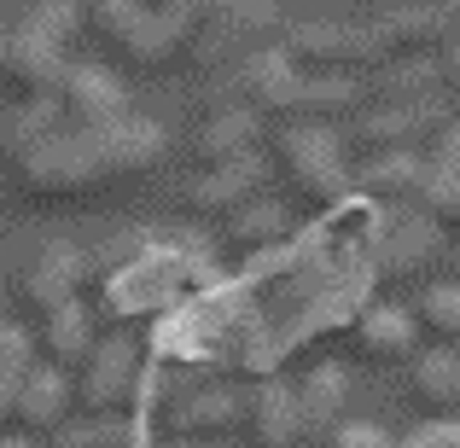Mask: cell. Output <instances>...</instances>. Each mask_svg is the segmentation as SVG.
<instances>
[{
	"label": "cell",
	"mask_w": 460,
	"mask_h": 448,
	"mask_svg": "<svg viewBox=\"0 0 460 448\" xmlns=\"http://www.w3.org/2000/svg\"><path fill=\"white\" fill-rule=\"evenodd\" d=\"M262 163L280 169V180L309 204V210H338L356 192V169H349L344 135L326 123H274L262 135Z\"/></svg>",
	"instance_id": "obj_1"
},
{
	"label": "cell",
	"mask_w": 460,
	"mask_h": 448,
	"mask_svg": "<svg viewBox=\"0 0 460 448\" xmlns=\"http://www.w3.org/2000/svg\"><path fill=\"white\" fill-rule=\"evenodd\" d=\"M82 23L117 70L157 76V70L181 65V23L169 12H152L140 0H82Z\"/></svg>",
	"instance_id": "obj_2"
},
{
	"label": "cell",
	"mask_w": 460,
	"mask_h": 448,
	"mask_svg": "<svg viewBox=\"0 0 460 448\" xmlns=\"http://www.w3.org/2000/svg\"><path fill=\"white\" fill-rule=\"evenodd\" d=\"M18 175V187L30 198H47V204H70V198H88L111 180V163H105V146H100V128H70L58 123L41 146H30L18 163L6 169Z\"/></svg>",
	"instance_id": "obj_3"
},
{
	"label": "cell",
	"mask_w": 460,
	"mask_h": 448,
	"mask_svg": "<svg viewBox=\"0 0 460 448\" xmlns=\"http://www.w3.org/2000/svg\"><path fill=\"white\" fill-rule=\"evenodd\" d=\"M280 58L297 76H356V82L385 65L367 23H292L280 35Z\"/></svg>",
	"instance_id": "obj_4"
},
{
	"label": "cell",
	"mask_w": 460,
	"mask_h": 448,
	"mask_svg": "<svg viewBox=\"0 0 460 448\" xmlns=\"http://www.w3.org/2000/svg\"><path fill=\"white\" fill-rule=\"evenodd\" d=\"M88 419H128L140 396V349L135 338H93L88 361H82V384H76Z\"/></svg>",
	"instance_id": "obj_5"
},
{
	"label": "cell",
	"mask_w": 460,
	"mask_h": 448,
	"mask_svg": "<svg viewBox=\"0 0 460 448\" xmlns=\"http://www.w3.org/2000/svg\"><path fill=\"white\" fill-rule=\"evenodd\" d=\"M70 53L47 35H35L30 23H12L6 30V47H0V93L12 105H35V100H53L58 76H65Z\"/></svg>",
	"instance_id": "obj_6"
},
{
	"label": "cell",
	"mask_w": 460,
	"mask_h": 448,
	"mask_svg": "<svg viewBox=\"0 0 460 448\" xmlns=\"http://www.w3.org/2000/svg\"><path fill=\"white\" fill-rule=\"evenodd\" d=\"M449 105H443V93L438 100H414V105H367V111L356 117V146L367 152V157H379V152H426V140L438 135L443 123H449Z\"/></svg>",
	"instance_id": "obj_7"
},
{
	"label": "cell",
	"mask_w": 460,
	"mask_h": 448,
	"mask_svg": "<svg viewBox=\"0 0 460 448\" xmlns=\"http://www.w3.org/2000/svg\"><path fill=\"white\" fill-rule=\"evenodd\" d=\"M443 250H449V233H443L438 222H431L426 210H391L379 227V245H373V268L385 274V280H414V274L438 268Z\"/></svg>",
	"instance_id": "obj_8"
},
{
	"label": "cell",
	"mask_w": 460,
	"mask_h": 448,
	"mask_svg": "<svg viewBox=\"0 0 460 448\" xmlns=\"http://www.w3.org/2000/svg\"><path fill=\"white\" fill-rule=\"evenodd\" d=\"M53 105L70 128H105V123L135 111V105H128V88L117 82V70L88 65V58H70L65 65V76H58V88H53Z\"/></svg>",
	"instance_id": "obj_9"
},
{
	"label": "cell",
	"mask_w": 460,
	"mask_h": 448,
	"mask_svg": "<svg viewBox=\"0 0 460 448\" xmlns=\"http://www.w3.org/2000/svg\"><path fill=\"white\" fill-rule=\"evenodd\" d=\"M449 30L455 23L443 18L438 0H396L391 12H379V18L367 23L379 58H438V47L449 41Z\"/></svg>",
	"instance_id": "obj_10"
},
{
	"label": "cell",
	"mask_w": 460,
	"mask_h": 448,
	"mask_svg": "<svg viewBox=\"0 0 460 448\" xmlns=\"http://www.w3.org/2000/svg\"><path fill=\"white\" fill-rule=\"evenodd\" d=\"M239 414H245V391L199 384L169 402V431H175V443H227L239 431Z\"/></svg>",
	"instance_id": "obj_11"
},
{
	"label": "cell",
	"mask_w": 460,
	"mask_h": 448,
	"mask_svg": "<svg viewBox=\"0 0 460 448\" xmlns=\"http://www.w3.org/2000/svg\"><path fill=\"white\" fill-rule=\"evenodd\" d=\"M82 285H88V250L47 245L41 257L30 262V274H23V303L47 321V314H58L65 303H82Z\"/></svg>",
	"instance_id": "obj_12"
},
{
	"label": "cell",
	"mask_w": 460,
	"mask_h": 448,
	"mask_svg": "<svg viewBox=\"0 0 460 448\" xmlns=\"http://www.w3.org/2000/svg\"><path fill=\"white\" fill-rule=\"evenodd\" d=\"M239 426H245L251 448H297V443H304V419H297L292 384L257 379L245 391V414H239Z\"/></svg>",
	"instance_id": "obj_13"
},
{
	"label": "cell",
	"mask_w": 460,
	"mask_h": 448,
	"mask_svg": "<svg viewBox=\"0 0 460 448\" xmlns=\"http://www.w3.org/2000/svg\"><path fill=\"white\" fill-rule=\"evenodd\" d=\"M262 180H269V163H262V152L257 157H239V163H222V169H204V175H192V187H187V210L192 215H234L239 204H251V198H262Z\"/></svg>",
	"instance_id": "obj_14"
},
{
	"label": "cell",
	"mask_w": 460,
	"mask_h": 448,
	"mask_svg": "<svg viewBox=\"0 0 460 448\" xmlns=\"http://www.w3.org/2000/svg\"><path fill=\"white\" fill-rule=\"evenodd\" d=\"M262 117L245 111V105H222V111H210L199 128H192V157H199L204 169H222V163H239V157H257L262 152Z\"/></svg>",
	"instance_id": "obj_15"
},
{
	"label": "cell",
	"mask_w": 460,
	"mask_h": 448,
	"mask_svg": "<svg viewBox=\"0 0 460 448\" xmlns=\"http://www.w3.org/2000/svg\"><path fill=\"white\" fill-rule=\"evenodd\" d=\"M65 414H70V379L58 367H47V361H35V367L23 373V384H18V402H12L18 437H30V443L53 437V431L65 426Z\"/></svg>",
	"instance_id": "obj_16"
},
{
	"label": "cell",
	"mask_w": 460,
	"mask_h": 448,
	"mask_svg": "<svg viewBox=\"0 0 460 448\" xmlns=\"http://www.w3.org/2000/svg\"><path fill=\"white\" fill-rule=\"evenodd\" d=\"M286 239H292V210L274 204V198H251V204H239L234 215H222V245L234 250V257L262 262L274 245H286Z\"/></svg>",
	"instance_id": "obj_17"
},
{
	"label": "cell",
	"mask_w": 460,
	"mask_h": 448,
	"mask_svg": "<svg viewBox=\"0 0 460 448\" xmlns=\"http://www.w3.org/2000/svg\"><path fill=\"white\" fill-rule=\"evenodd\" d=\"M297 396V419H304V437H321V431L344 426V402H349V373L338 361H314L304 379L292 384Z\"/></svg>",
	"instance_id": "obj_18"
},
{
	"label": "cell",
	"mask_w": 460,
	"mask_h": 448,
	"mask_svg": "<svg viewBox=\"0 0 460 448\" xmlns=\"http://www.w3.org/2000/svg\"><path fill=\"white\" fill-rule=\"evenodd\" d=\"M438 100V58H385L361 76V111L367 105H414Z\"/></svg>",
	"instance_id": "obj_19"
},
{
	"label": "cell",
	"mask_w": 460,
	"mask_h": 448,
	"mask_svg": "<svg viewBox=\"0 0 460 448\" xmlns=\"http://www.w3.org/2000/svg\"><path fill=\"white\" fill-rule=\"evenodd\" d=\"M356 187L367 198L391 204V210H408L420 198V187H426V157L420 152H379L356 169Z\"/></svg>",
	"instance_id": "obj_20"
},
{
	"label": "cell",
	"mask_w": 460,
	"mask_h": 448,
	"mask_svg": "<svg viewBox=\"0 0 460 448\" xmlns=\"http://www.w3.org/2000/svg\"><path fill=\"white\" fill-rule=\"evenodd\" d=\"M356 344L367 349V361H408L414 344H420L414 309H402V303H373V309H361Z\"/></svg>",
	"instance_id": "obj_21"
},
{
	"label": "cell",
	"mask_w": 460,
	"mask_h": 448,
	"mask_svg": "<svg viewBox=\"0 0 460 448\" xmlns=\"http://www.w3.org/2000/svg\"><path fill=\"white\" fill-rule=\"evenodd\" d=\"M408 391L420 396L426 408H438V419L460 408V349L449 344H431L408 356Z\"/></svg>",
	"instance_id": "obj_22"
},
{
	"label": "cell",
	"mask_w": 460,
	"mask_h": 448,
	"mask_svg": "<svg viewBox=\"0 0 460 448\" xmlns=\"http://www.w3.org/2000/svg\"><path fill=\"white\" fill-rule=\"evenodd\" d=\"M41 349H47V367H82L93 349V309L88 303H65L58 314L41 321Z\"/></svg>",
	"instance_id": "obj_23"
},
{
	"label": "cell",
	"mask_w": 460,
	"mask_h": 448,
	"mask_svg": "<svg viewBox=\"0 0 460 448\" xmlns=\"http://www.w3.org/2000/svg\"><path fill=\"white\" fill-rule=\"evenodd\" d=\"M414 326H420V332H431L438 344L460 349V280L426 285V292H420V303H414Z\"/></svg>",
	"instance_id": "obj_24"
},
{
	"label": "cell",
	"mask_w": 460,
	"mask_h": 448,
	"mask_svg": "<svg viewBox=\"0 0 460 448\" xmlns=\"http://www.w3.org/2000/svg\"><path fill=\"white\" fill-rule=\"evenodd\" d=\"M30 367H35V338L6 321L0 326V426L12 419V402H18V384Z\"/></svg>",
	"instance_id": "obj_25"
},
{
	"label": "cell",
	"mask_w": 460,
	"mask_h": 448,
	"mask_svg": "<svg viewBox=\"0 0 460 448\" xmlns=\"http://www.w3.org/2000/svg\"><path fill=\"white\" fill-rule=\"evenodd\" d=\"M47 448H135L128 419H82V426H58Z\"/></svg>",
	"instance_id": "obj_26"
},
{
	"label": "cell",
	"mask_w": 460,
	"mask_h": 448,
	"mask_svg": "<svg viewBox=\"0 0 460 448\" xmlns=\"http://www.w3.org/2000/svg\"><path fill=\"white\" fill-rule=\"evenodd\" d=\"M414 210H426L443 233H460V175H443V169L426 163V187H420Z\"/></svg>",
	"instance_id": "obj_27"
},
{
	"label": "cell",
	"mask_w": 460,
	"mask_h": 448,
	"mask_svg": "<svg viewBox=\"0 0 460 448\" xmlns=\"http://www.w3.org/2000/svg\"><path fill=\"white\" fill-rule=\"evenodd\" d=\"M23 23H30L35 35H47V41H58L70 53V41L82 35V0H41V6L23 12Z\"/></svg>",
	"instance_id": "obj_28"
},
{
	"label": "cell",
	"mask_w": 460,
	"mask_h": 448,
	"mask_svg": "<svg viewBox=\"0 0 460 448\" xmlns=\"http://www.w3.org/2000/svg\"><path fill=\"white\" fill-rule=\"evenodd\" d=\"M420 157H426L431 169H443V175H460V111L426 140V152H420Z\"/></svg>",
	"instance_id": "obj_29"
},
{
	"label": "cell",
	"mask_w": 460,
	"mask_h": 448,
	"mask_svg": "<svg viewBox=\"0 0 460 448\" xmlns=\"http://www.w3.org/2000/svg\"><path fill=\"white\" fill-rule=\"evenodd\" d=\"M438 93L449 111H460V30H449V41L438 47Z\"/></svg>",
	"instance_id": "obj_30"
},
{
	"label": "cell",
	"mask_w": 460,
	"mask_h": 448,
	"mask_svg": "<svg viewBox=\"0 0 460 448\" xmlns=\"http://www.w3.org/2000/svg\"><path fill=\"white\" fill-rule=\"evenodd\" d=\"M402 448H460V426L455 419H426L402 437Z\"/></svg>",
	"instance_id": "obj_31"
},
{
	"label": "cell",
	"mask_w": 460,
	"mask_h": 448,
	"mask_svg": "<svg viewBox=\"0 0 460 448\" xmlns=\"http://www.w3.org/2000/svg\"><path fill=\"white\" fill-rule=\"evenodd\" d=\"M332 448H402V437H391V431H379V426H338Z\"/></svg>",
	"instance_id": "obj_32"
},
{
	"label": "cell",
	"mask_w": 460,
	"mask_h": 448,
	"mask_svg": "<svg viewBox=\"0 0 460 448\" xmlns=\"http://www.w3.org/2000/svg\"><path fill=\"white\" fill-rule=\"evenodd\" d=\"M0 448H41V443H30V437H0Z\"/></svg>",
	"instance_id": "obj_33"
},
{
	"label": "cell",
	"mask_w": 460,
	"mask_h": 448,
	"mask_svg": "<svg viewBox=\"0 0 460 448\" xmlns=\"http://www.w3.org/2000/svg\"><path fill=\"white\" fill-rule=\"evenodd\" d=\"M175 448H234V443H175Z\"/></svg>",
	"instance_id": "obj_34"
},
{
	"label": "cell",
	"mask_w": 460,
	"mask_h": 448,
	"mask_svg": "<svg viewBox=\"0 0 460 448\" xmlns=\"http://www.w3.org/2000/svg\"><path fill=\"white\" fill-rule=\"evenodd\" d=\"M140 6H152V12H164V6H169V0H140Z\"/></svg>",
	"instance_id": "obj_35"
},
{
	"label": "cell",
	"mask_w": 460,
	"mask_h": 448,
	"mask_svg": "<svg viewBox=\"0 0 460 448\" xmlns=\"http://www.w3.org/2000/svg\"><path fill=\"white\" fill-rule=\"evenodd\" d=\"M0 47H6V23H0Z\"/></svg>",
	"instance_id": "obj_36"
},
{
	"label": "cell",
	"mask_w": 460,
	"mask_h": 448,
	"mask_svg": "<svg viewBox=\"0 0 460 448\" xmlns=\"http://www.w3.org/2000/svg\"><path fill=\"white\" fill-rule=\"evenodd\" d=\"M455 268H460V245H455Z\"/></svg>",
	"instance_id": "obj_37"
},
{
	"label": "cell",
	"mask_w": 460,
	"mask_h": 448,
	"mask_svg": "<svg viewBox=\"0 0 460 448\" xmlns=\"http://www.w3.org/2000/svg\"><path fill=\"white\" fill-rule=\"evenodd\" d=\"M0 326H6V309H0Z\"/></svg>",
	"instance_id": "obj_38"
}]
</instances>
